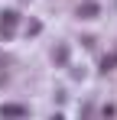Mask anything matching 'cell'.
I'll return each mask as SVG.
<instances>
[{"label": "cell", "mask_w": 117, "mask_h": 120, "mask_svg": "<svg viewBox=\"0 0 117 120\" xmlns=\"http://www.w3.org/2000/svg\"><path fill=\"white\" fill-rule=\"evenodd\" d=\"M16 23H20V13H16V10H3V13H0V36L10 39L13 29H16Z\"/></svg>", "instance_id": "6da1fadb"}, {"label": "cell", "mask_w": 117, "mask_h": 120, "mask_svg": "<svg viewBox=\"0 0 117 120\" xmlns=\"http://www.w3.org/2000/svg\"><path fill=\"white\" fill-rule=\"evenodd\" d=\"M52 59H55L58 65H65V62H68V49H65V45H58L55 52H52Z\"/></svg>", "instance_id": "5b68a950"}, {"label": "cell", "mask_w": 117, "mask_h": 120, "mask_svg": "<svg viewBox=\"0 0 117 120\" xmlns=\"http://www.w3.org/2000/svg\"><path fill=\"white\" fill-rule=\"evenodd\" d=\"M78 16H81V20H94L98 16V3H81V7H78Z\"/></svg>", "instance_id": "3957f363"}, {"label": "cell", "mask_w": 117, "mask_h": 120, "mask_svg": "<svg viewBox=\"0 0 117 120\" xmlns=\"http://www.w3.org/2000/svg\"><path fill=\"white\" fill-rule=\"evenodd\" d=\"M29 114V107H23V104H0V117H26Z\"/></svg>", "instance_id": "7a4b0ae2"}, {"label": "cell", "mask_w": 117, "mask_h": 120, "mask_svg": "<svg viewBox=\"0 0 117 120\" xmlns=\"http://www.w3.org/2000/svg\"><path fill=\"white\" fill-rule=\"evenodd\" d=\"M114 68H117V52H111L101 59V71H114Z\"/></svg>", "instance_id": "277c9868"}]
</instances>
